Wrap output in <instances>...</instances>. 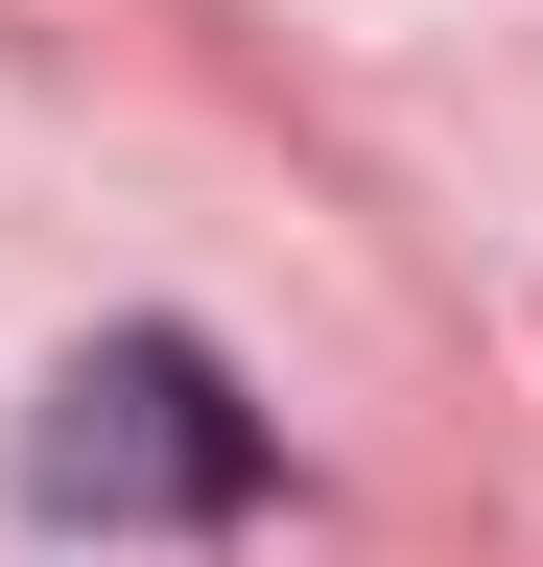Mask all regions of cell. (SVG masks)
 <instances>
[{
    "label": "cell",
    "mask_w": 543,
    "mask_h": 567,
    "mask_svg": "<svg viewBox=\"0 0 543 567\" xmlns=\"http://www.w3.org/2000/svg\"><path fill=\"white\" fill-rule=\"evenodd\" d=\"M24 496L48 520H237L260 496V402L189 331H95L72 379H48V425H24Z\"/></svg>",
    "instance_id": "cell-1"
}]
</instances>
